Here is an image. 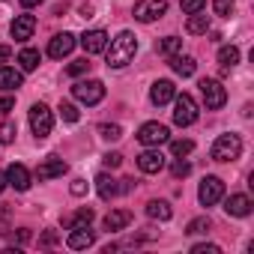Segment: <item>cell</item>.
<instances>
[{
  "instance_id": "1",
  "label": "cell",
  "mask_w": 254,
  "mask_h": 254,
  "mask_svg": "<svg viewBox=\"0 0 254 254\" xmlns=\"http://www.w3.org/2000/svg\"><path fill=\"white\" fill-rule=\"evenodd\" d=\"M105 51H108V66H111V69H123V66H129V63L135 60V54H138V39H135V33L123 30V33L111 42V48H105Z\"/></svg>"
},
{
  "instance_id": "2",
  "label": "cell",
  "mask_w": 254,
  "mask_h": 254,
  "mask_svg": "<svg viewBox=\"0 0 254 254\" xmlns=\"http://www.w3.org/2000/svg\"><path fill=\"white\" fill-rule=\"evenodd\" d=\"M242 156V138L239 135H218L212 144V162H236Z\"/></svg>"
},
{
  "instance_id": "3",
  "label": "cell",
  "mask_w": 254,
  "mask_h": 254,
  "mask_svg": "<svg viewBox=\"0 0 254 254\" xmlns=\"http://www.w3.org/2000/svg\"><path fill=\"white\" fill-rule=\"evenodd\" d=\"M197 120V102L189 96V93H183V96H174V123L177 126H191Z\"/></svg>"
},
{
  "instance_id": "4",
  "label": "cell",
  "mask_w": 254,
  "mask_h": 254,
  "mask_svg": "<svg viewBox=\"0 0 254 254\" xmlns=\"http://www.w3.org/2000/svg\"><path fill=\"white\" fill-rule=\"evenodd\" d=\"M200 96H203V105L209 108V111H218V108H224V102H227V90L215 81V78H203L200 84Z\"/></svg>"
},
{
  "instance_id": "5",
  "label": "cell",
  "mask_w": 254,
  "mask_h": 254,
  "mask_svg": "<svg viewBox=\"0 0 254 254\" xmlns=\"http://www.w3.org/2000/svg\"><path fill=\"white\" fill-rule=\"evenodd\" d=\"M72 96L84 105H99L105 99V84L102 81H78L72 87Z\"/></svg>"
},
{
  "instance_id": "6",
  "label": "cell",
  "mask_w": 254,
  "mask_h": 254,
  "mask_svg": "<svg viewBox=\"0 0 254 254\" xmlns=\"http://www.w3.org/2000/svg\"><path fill=\"white\" fill-rule=\"evenodd\" d=\"M138 141L144 147H159V144L171 141V132H168V126H162V123H144L138 129Z\"/></svg>"
},
{
  "instance_id": "7",
  "label": "cell",
  "mask_w": 254,
  "mask_h": 254,
  "mask_svg": "<svg viewBox=\"0 0 254 254\" xmlns=\"http://www.w3.org/2000/svg\"><path fill=\"white\" fill-rule=\"evenodd\" d=\"M51 126H54L51 111H48L42 102L33 105V108H30V129H33V135H36V138H48V135H51Z\"/></svg>"
},
{
  "instance_id": "8",
  "label": "cell",
  "mask_w": 254,
  "mask_h": 254,
  "mask_svg": "<svg viewBox=\"0 0 254 254\" xmlns=\"http://www.w3.org/2000/svg\"><path fill=\"white\" fill-rule=\"evenodd\" d=\"M165 12H168V3H165V0H138V3H135V18L144 21V24L159 21Z\"/></svg>"
},
{
  "instance_id": "9",
  "label": "cell",
  "mask_w": 254,
  "mask_h": 254,
  "mask_svg": "<svg viewBox=\"0 0 254 254\" xmlns=\"http://www.w3.org/2000/svg\"><path fill=\"white\" fill-rule=\"evenodd\" d=\"M224 197V183L218 180V177H203V183H200V189H197V200L203 203V206H212V203H218Z\"/></svg>"
},
{
  "instance_id": "10",
  "label": "cell",
  "mask_w": 254,
  "mask_h": 254,
  "mask_svg": "<svg viewBox=\"0 0 254 254\" xmlns=\"http://www.w3.org/2000/svg\"><path fill=\"white\" fill-rule=\"evenodd\" d=\"M33 30H36V18L33 15H15V21L9 24V33H12V39L15 42H27L30 36H33Z\"/></svg>"
},
{
  "instance_id": "11",
  "label": "cell",
  "mask_w": 254,
  "mask_h": 254,
  "mask_svg": "<svg viewBox=\"0 0 254 254\" xmlns=\"http://www.w3.org/2000/svg\"><path fill=\"white\" fill-rule=\"evenodd\" d=\"M72 48H75V36H72V33H57V36L48 42V57L63 60L66 54H72Z\"/></svg>"
},
{
  "instance_id": "12",
  "label": "cell",
  "mask_w": 254,
  "mask_h": 254,
  "mask_svg": "<svg viewBox=\"0 0 254 254\" xmlns=\"http://www.w3.org/2000/svg\"><path fill=\"white\" fill-rule=\"evenodd\" d=\"M6 186H12L15 191H27L30 189V171L24 168V165H9L6 168Z\"/></svg>"
},
{
  "instance_id": "13",
  "label": "cell",
  "mask_w": 254,
  "mask_h": 254,
  "mask_svg": "<svg viewBox=\"0 0 254 254\" xmlns=\"http://www.w3.org/2000/svg\"><path fill=\"white\" fill-rule=\"evenodd\" d=\"M81 45H84L87 54H102V51L108 48V33H105V30H87V33L81 36Z\"/></svg>"
},
{
  "instance_id": "14",
  "label": "cell",
  "mask_w": 254,
  "mask_h": 254,
  "mask_svg": "<svg viewBox=\"0 0 254 254\" xmlns=\"http://www.w3.org/2000/svg\"><path fill=\"white\" fill-rule=\"evenodd\" d=\"M66 168H69V165H66L63 159H57V156H51V159H45V162H42V165L36 168V177H39V180L45 183V180H54V177H63V174H66Z\"/></svg>"
},
{
  "instance_id": "15",
  "label": "cell",
  "mask_w": 254,
  "mask_h": 254,
  "mask_svg": "<svg viewBox=\"0 0 254 254\" xmlns=\"http://www.w3.org/2000/svg\"><path fill=\"white\" fill-rule=\"evenodd\" d=\"M174 96H177V87L171 84V81H156L153 87H150V99H153V105H168V102H174Z\"/></svg>"
},
{
  "instance_id": "16",
  "label": "cell",
  "mask_w": 254,
  "mask_h": 254,
  "mask_svg": "<svg viewBox=\"0 0 254 254\" xmlns=\"http://www.w3.org/2000/svg\"><path fill=\"white\" fill-rule=\"evenodd\" d=\"M224 212L233 215V218H245V215L251 212V200H248V194H230V197L224 200Z\"/></svg>"
},
{
  "instance_id": "17",
  "label": "cell",
  "mask_w": 254,
  "mask_h": 254,
  "mask_svg": "<svg viewBox=\"0 0 254 254\" xmlns=\"http://www.w3.org/2000/svg\"><path fill=\"white\" fill-rule=\"evenodd\" d=\"M138 168H141L144 174H159V171L165 168V156H162L159 150H147V153L138 156Z\"/></svg>"
},
{
  "instance_id": "18",
  "label": "cell",
  "mask_w": 254,
  "mask_h": 254,
  "mask_svg": "<svg viewBox=\"0 0 254 254\" xmlns=\"http://www.w3.org/2000/svg\"><path fill=\"white\" fill-rule=\"evenodd\" d=\"M93 230H90V224L87 227H72V233H69V248H75V251H81V248H90L93 245Z\"/></svg>"
},
{
  "instance_id": "19",
  "label": "cell",
  "mask_w": 254,
  "mask_h": 254,
  "mask_svg": "<svg viewBox=\"0 0 254 254\" xmlns=\"http://www.w3.org/2000/svg\"><path fill=\"white\" fill-rule=\"evenodd\" d=\"M129 221H132L129 209H111L105 215V230H123V227H129Z\"/></svg>"
},
{
  "instance_id": "20",
  "label": "cell",
  "mask_w": 254,
  "mask_h": 254,
  "mask_svg": "<svg viewBox=\"0 0 254 254\" xmlns=\"http://www.w3.org/2000/svg\"><path fill=\"white\" fill-rule=\"evenodd\" d=\"M206 30H209V15H203V9H200V12H191L189 21H186V33H191V36H203Z\"/></svg>"
},
{
  "instance_id": "21",
  "label": "cell",
  "mask_w": 254,
  "mask_h": 254,
  "mask_svg": "<svg viewBox=\"0 0 254 254\" xmlns=\"http://www.w3.org/2000/svg\"><path fill=\"white\" fill-rule=\"evenodd\" d=\"M171 69H174L177 75H183V78H191L194 69H197V63H194V57H189V54H177V57H171Z\"/></svg>"
},
{
  "instance_id": "22",
  "label": "cell",
  "mask_w": 254,
  "mask_h": 254,
  "mask_svg": "<svg viewBox=\"0 0 254 254\" xmlns=\"http://www.w3.org/2000/svg\"><path fill=\"white\" fill-rule=\"evenodd\" d=\"M24 84V75L18 69H0V90H18Z\"/></svg>"
},
{
  "instance_id": "23",
  "label": "cell",
  "mask_w": 254,
  "mask_h": 254,
  "mask_svg": "<svg viewBox=\"0 0 254 254\" xmlns=\"http://www.w3.org/2000/svg\"><path fill=\"white\" fill-rule=\"evenodd\" d=\"M96 189H99V197H102V200H114L117 191H120V186H117L108 174H99V177H96Z\"/></svg>"
},
{
  "instance_id": "24",
  "label": "cell",
  "mask_w": 254,
  "mask_h": 254,
  "mask_svg": "<svg viewBox=\"0 0 254 254\" xmlns=\"http://www.w3.org/2000/svg\"><path fill=\"white\" fill-rule=\"evenodd\" d=\"M147 215L156 218V221H168V218L174 215V209H171L168 200H150V203H147Z\"/></svg>"
},
{
  "instance_id": "25",
  "label": "cell",
  "mask_w": 254,
  "mask_h": 254,
  "mask_svg": "<svg viewBox=\"0 0 254 254\" xmlns=\"http://www.w3.org/2000/svg\"><path fill=\"white\" fill-rule=\"evenodd\" d=\"M93 218H96V212H93L90 206H84V209H78L75 215L63 218V227H69V230H72V227H87V224H90Z\"/></svg>"
},
{
  "instance_id": "26",
  "label": "cell",
  "mask_w": 254,
  "mask_h": 254,
  "mask_svg": "<svg viewBox=\"0 0 254 254\" xmlns=\"http://www.w3.org/2000/svg\"><path fill=\"white\" fill-rule=\"evenodd\" d=\"M180 48H183V39H180V36H165V39H159V45H156L159 54H171V57H174Z\"/></svg>"
},
{
  "instance_id": "27",
  "label": "cell",
  "mask_w": 254,
  "mask_h": 254,
  "mask_svg": "<svg viewBox=\"0 0 254 254\" xmlns=\"http://www.w3.org/2000/svg\"><path fill=\"white\" fill-rule=\"evenodd\" d=\"M218 63H221L224 69L236 66V63H239V48H236V45H224V48L218 51Z\"/></svg>"
},
{
  "instance_id": "28",
  "label": "cell",
  "mask_w": 254,
  "mask_h": 254,
  "mask_svg": "<svg viewBox=\"0 0 254 254\" xmlns=\"http://www.w3.org/2000/svg\"><path fill=\"white\" fill-rule=\"evenodd\" d=\"M18 63H21V69H24V72H33V69L39 66V51H33V48H24V51L18 54Z\"/></svg>"
},
{
  "instance_id": "29",
  "label": "cell",
  "mask_w": 254,
  "mask_h": 254,
  "mask_svg": "<svg viewBox=\"0 0 254 254\" xmlns=\"http://www.w3.org/2000/svg\"><path fill=\"white\" fill-rule=\"evenodd\" d=\"M99 135H102L105 141H120V138H123V129H120L117 123H102V126H99Z\"/></svg>"
},
{
  "instance_id": "30",
  "label": "cell",
  "mask_w": 254,
  "mask_h": 254,
  "mask_svg": "<svg viewBox=\"0 0 254 254\" xmlns=\"http://www.w3.org/2000/svg\"><path fill=\"white\" fill-rule=\"evenodd\" d=\"M191 150H194V141H189V138H183V141H174V144H171V153H174L177 159L189 156Z\"/></svg>"
},
{
  "instance_id": "31",
  "label": "cell",
  "mask_w": 254,
  "mask_h": 254,
  "mask_svg": "<svg viewBox=\"0 0 254 254\" xmlns=\"http://www.w3.org/2000/svg\"><path fill=\"white\" fill-rule=\"evenodd\" d=\"M206 230H209V218H191L189 227H186L189 236H197V233H206Z\"/></svg>"
},
{
  "instance_id": "32",
  "label": "cell",
  "mask_w": 254,
  "mask_h": 254,
  "mask_svg": "<svg viewBox=\"0 0 254 254\" xmlns=\"http://www.w3.org/2000/svg\"><path fill=\"white\" fill-rule=\"evenodd\" d=\"M60 117H63L66 123H78V108H75L72 102H60Z\"/></svg>"
},
{
  "instance_id": "33",
  "label": "cell",
  "mask_w": 254,
  "mask_h": 254,
  "mask_svg": "<svg viewBox=\"0 0 254 254\" xmlns=\"http://www.w3.org/2000/svg\"><path fill=\"white\" fill-rule=\"evenodd\" d=\"M180 6H183L186 15H191V12H200L206 6V0H180Z\"/></svg>"
},
{
  "instance_id": "34",
  "label": "cell",
  "mask_w": 254,
  "mask_h": 254,
  "mask_svg": "<svg viewBox=\"0 0 254 254\" xmlns=\"http://www.w3.org/2000/svg\"><path fill=\"white\" fill-rule=\"evenodd\" d=\"M212 9H215V15H230L233 12V0H212Z\"/></svg>"
},
{
  "instance_id": "35",
  "label": "cell",
  "mask_w": 254,
  "mask_h": 254,
  "mask_svg": "<svg viewBox=\"0 0 254 254\" xmlns=\"http://www.w3.org/2000/svg\"><path fill=\"white\" fill-rule=\"evenodd\" d=\"M87 69H90V60H87V57H81V60H72L66 72H69V75H84Z\"/></svg>"
},
{
  "instance_id": "36",
  "label": "cell",
  "mask_w": 254,
  "mask_h": 254,
  "mask_svg": "<svg viewBox=\"0 0 254 254\" xmlns=\"http://www.w3.org/2000/svg\"><path fill=\"white\" fill-rule=\"evenodd\" d=\"M171 174H174L177 180H183V177H189V174H191V165H189V162H183V159H177V162H174V168H171Z\"/></svg>"
},
{
  "instance_id": "37",
  "label": "cell",
  "mask_w": 254,
  "mask_h": 254,
  "mask_svg": "<svg viewBox=\"0 0 254 254\" xmlns=\"http://www.w3.org/2000/svg\"><path fill=\"white\" fill-rule=\"evenodd\" d=\"M12 141H15V126L3 123V126H0V144H12Z\"/></svg>"
},
{
  "instance_id": "38",
  "label": "cell",
  "mask_w": 254,
  "mask_h": 254,
  "mask_svg": "<svg viewBox=\"0 0 254 254\" xmlns=\"http://www.w3.org/2000/svg\"><path fill=\"white\" fill-rule=\"evenodd\" d=\"M191 254H221V248H218V245H206V242H200V245L191 248Z\"/></svg>"
},
{
  "instance_id": "39",
  "label": "cell",
  "mask_w": 254,
  "mask_h": 254,
  "mask_svg": "<svg viewBox=\"0 0 254 254\" xmlns=\"http://www.w3.org/2000/svg\"><path fill=\"white\" fill-rule=\"evenodd\" d=\"M123 165V156L120 153H108L105 156V168H120Z\"/></svg>"
},
{
  "instance_id": "40",
  "label": "cell",
  "mask_w": 254,
  "mask_h": 254,
  "mask_svg": "<svg viewBox=\"0 0 254 254\" xmlns=\"http://www.w3.org/2000/svg\"><path fill=\"white\" fill-rule=\"evenodd\" d=\"M72 194H75V197L87 194V183H84V180H75V183H72Z\"/></svg>"
},
{
  "instance_id": "41",
  "label": "cell",
  "mask_w": 254,
  "mask_h": 254,
  "mask_svg": "<svg viewBox=\"0 0 254 254\" xmlns=\"http://www.w3.org/2000/svg\"><path fill=\"white\" fill-rule=\"evenodd\" d=\"M15 108V99H9V96H3V99H0V114H9Z\"/></svg>"
},
{
  "instance_id": "42",
  "label": "cell",
  "mask_w": 254,
  "mask_h": 254,
  "mask_svg": "<svg viewBox=\"0 0 254 254\" xmlns=\"http://www.w3.org/2000/svg\"><path fill=\"white\" fill-rule=\"evenodd\" d=\"M57 239H60V236H57L54 230H48V233H42V239H39V242H42V245H54Z\"/></svg>"
},
{
  "instance_id": "43",
  "label": "cell",
  "mask_w": 254,
  "mask_h": 254,
  "mask_svg": "<svg viewBox=\"0 0 254 254\" xmlns=\"http://www.w3.org/2000/svg\"><path fill=\"white\" fill-rule=\"evenodd\" d=\"M9 57H12V48H9V45H0V63L9 60Z\"/></svg>"
},
{
  "instance_id": "44",
  "label": "cell",
  "mask_w": 254,
  "mask_h": 254,
  "mask_svg": "<svg viewBox=\"0 0 254 254\" xmlns=\"http://www.w3.org/2000/svg\"><path fill=\"white\" fill-rule=\"evenodd\" d=\"M135 189V180H123V186H120V191H132Z\"/></svg>"
},
{
  "instance_id": "45",
  "label": "cell",
  "mask_w": 254,
  "mask_h": 254,
  "mask_svg": "<svg viewBox=\"0 0 254 254\" xmlns=\"http://www.w3.org/2000/svg\"><path fill=\"white\" fill-rule=\"evenodd\" d=\"M36 3H42V0H21V6H24V9H30V6H36Z\"/></svg>"
},
{
  "instance_id": "46",
  "label": "cell",
  "mask_w": 254,
  "mask_h": 254,
  "mask_svg": "<svg viewBox=\"0 0 254 254\" xmlns=\"http://www.w3.org/2000/svg\"><path fill=\"white\" fill-rule=\"evenodd\" d=\"M81 12H84V18H90V12H93V3H84V6H81Z\"/></svg>"
},
{
  "instance_id": "47",
  "label": "cell",
  "mask_w": 254,
  "mask_h": 254,
  "mask_svg": "<svg viewBox=\"0 0 254 254\" xmlns=\"http://www.w3.org/2000/svg\"><path fill=\"white\" fill-rule=\"evenodd\" d=\"M6 189V174H0V191Z\"/></svg>"
}]
</instances>
